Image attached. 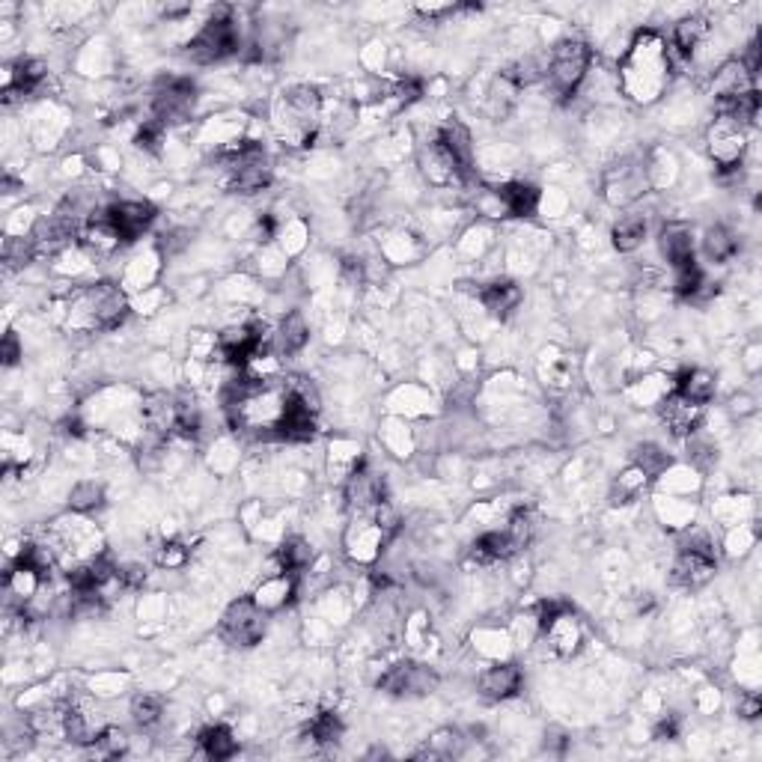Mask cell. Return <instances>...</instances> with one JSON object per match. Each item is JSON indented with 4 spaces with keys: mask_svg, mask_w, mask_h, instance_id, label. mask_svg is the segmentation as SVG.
Wrapping results in <instances>:
<instances>
[{
    "mask_svg": "<svg viewBox=\"0 0 762 762\" xmlns=\"http://www.w3.org/2000/svg\"><path fill=\"white\" fill-rule=\"evenodd\" d=\"M265 614L254 605V599H236L221 617V637L230 646L251 649L265 635Z\"/></svg>",
    "mask_w": 762,
    "mask_h": 762,
    "instance_id": "obj_10",
    "label": "cell"
},
{
    "mask_svg": "<svg viewBox=\"0 0 762 762\" xmlns=\"http://www.w3.org/2000/svg\"><path fill=\"white\" fill-rule=\"evenodd\" d=\"M265 325L245 322V325H230L218 334V352L233 361V364H248L256 352H262V334Z\"/></svg>",
    "mask_w": 762,
    "mask_h": 762,
    "instance_id": "obj_16",
    "label": "cell"
},
{
    "mask_svg": "<svg viewBox=\"0 0 762 762\" xmlns=\"http://www.w3.org/2000/svg\"><path fill=\"white\" fill-rule=\"evenodd\" d=\"M480 304H483L492 316L507 319L509 313L521 304V286L512 283V280H495V283H489V286L480 289Z\"/></svg>",
    "mask_w": 762,
    "mask_h": 762,
    "instance_id": "obj_26",
    "label": "cell"
},
{
    "mask_svg": "<svg viewBox=\"0 0 762 762\" xmlns=\"http://www.w3.org/2000/svg\"><path fill=\"white\" fill-rule=\"evenodd\" d=\"M200 748H203V754L209 757V760H230V757H236V751H239V742L233 739V733L227 730V727H221V724H215V727H206L203 733H200Z\"/></svg>",
    "mask_w": 762,
    "mask_h": 762,
    "instance_id": "obj_31",
    "label": "cell"
},
{
    "mask_svg": "<svg viewBox=\"0 0 762 762\" xmlns=\"http://www.w3.org/2000/svg\"><path fill=\"white\" fill-rule=\"evenodd\" d=\"M128 316L126 292L117 283H93L72 295L69 325L78 331H111Z\"/></svg>",
    "mask_w": 762,
    "mask_h": 762,
    "instance_id": "obj_2",
    "label": "cell"
},
{
    "mask_svg": "<svg viewBox=\"0 0 762 762\" xmlns=\"http://www.w3.org/2000/svg\"><path fill=\"white\" fill-rule=\"evenodd\" d=\"M715 376L706 373V370H685L679 381H676V393L685 396L688 402H697V405H709L715 399Z\"/></svg>",
    "mask_w": 762,
    "mask_h": 762,
    "instance_id": "obj_28",
    "label": "cell"
},
{
    "mask_svg": "<svg viewBox=\"0 0 762 762\" xmlns=\"http://www.w3.org/2000/svg\"><path fill=\"white\" fill-rule=\"evenodd\" d=\"M298 590V575L295 572H271L268 578H262V584L254 590V605L262 614H274L283 611L292 596Z\"/></svg>",
    "mask_w": 762,
    "mask_h": 762,
    "instance_id": "obj_19",
    "label": "cell"
},
{
    "mask_svg": "<svg viewBox=\"0 0 762 762\" xmlns=\"http://www.w3.org/2000/svg\"><path fill=\"white\" fill-rule=\"evenodd\" d=\"M310 563H313V548L304 539H298V536L280 542V548L274 551L277 572H295V575H301Z\"/></svg>",
    "mask_w": 762,
    "mask_h": 762,
    "instance_id": "obj_29",
    "label": "cell"
},
{
    "mask_svg": "<svg viewBox=\"0 0 762 762\" xmlns=\"http://www.w3.org/2000/svg\"><path fill=\"white\" fill-rule=\"evenodd\" d=\"M658 248L673 268L691 265L694 262V233H691V227L679 224V221L667 224L658 236Z\"/></svg>",
    "mask_w": 762,
    "mask_h": 762,
    "instance_id": "obj_22",
    "label": "cell"
},
{
    "mask_svg": "<svg viewBox=\"0 0 762 762\" xmlns=\"http://www.w3.org/2000/svg\"><path fill=\"white\" fill-rule=\"evenodd\" d=\"M164 715V700L158 694H137L131 700V721L143 730L155 727Z\"/></svg>",
    "mask_w": 762,
    "mask_h": 762,
    "instance_id": "obj_36",
    "label": "cell"
},
{
    "mask_svg": "<svg viewBox=\"0 0 762 762\" xmlns=\"http://www.w3.org/2000/svg\"><path fill=\"white\" fill-rule=\"evenodd\" d=\"M590 63H593V54H590L587 42H581V39H563L551 51L545 78H548V84H551V90L557 96H575L578 87L584 84L587 72H590Z\"/></svg>",
    "mask_w": 762,
    "mask_h": 762,
    "instance_id": "obj_7",
    "label": "cell"
},
{
    "mask_svg": "<svg viewBox=\"0 0 762 762\" xmlns=\"http://www.w3.org/2000/svg\"><path fill=\"white\" fill-rule=\"evenodd\" d=\"M307 736L316 742V745H337L343 739V721L337 712H322L310 721L307 727Z\"/></svg>",
    "mask_w": 762,
    "mask_h": 762,
    "instance_id": "obj_37",
    "label": "cell"
},
{
    "mask_svg": "<svg viewBox=\"0 0 762 762\" xmlns=\"http://www.w3.org/2000/svg\"><path fill=\"white\" fill-rule=\"evenodd\" d=\"M379 688L387 694H396V697H423L438 688V673L426 664L399 661L381 676Z\"/></svg>",
    "mask_w": 762,
    "mask_h": 762,
    "instance_id": "obj_14",
    "label": "cell"
},
{
    "mask_svg": "<svg viewBox=\"0 0 762 762\" xmlns=\"http://www.w3.org/2000/svg\"><path fill=\"white\" fill-rule=\"evenodd\" d=\"M495 194H498V200H501V206H504L507 215H515V218H533V215L539 212L542 194H539L536 185H527V182H507V185H501Z\"/></svg>",
    "mask_w": 762,
    "mask_h": 762,
    "instance_id": "obj_25",
    "label": "cell"
},
{
    "mask_svg": "<svg viewBox=\"0 0 762 762\" xmlns=\"http://www.w3.org/2000/svg\"><path fill=\"white\" fill-rule=\"evenodd\" d=\"M706 143H709V152L715 158V164L730 173V170H739L742 167V158H745V149H748V128L739 126L736 120L730 117H721L709 126V134H706Z\"/></svg>",
    "mask_w": 762,
    "mask_h": 762,
    "instance_id": "obj_11",
    "label": "cell"
},
{
    "mask_svg": "<svg viewBox=\"0 0 762 762\" xmlns=\"http://www.w3.org/2000/svg\"><path fill=\"white\" fill-rule=\"evenodd\" d=\"M703 251L706 256L712 259V262H727V259H733L736 251H739V242H736V236L727 230V227H712L709 233H706V239H703Z\"/></svg>",
    "mask_w": 762,
    "mask_h": 762,
    "instance_id": "obj_34",
    "label": "cell"
},
{
    "mask_svg": "<svg viewBox=\"0 0 762 762\" xmlns=\"http://www.w3.org/2000/svg\"><path fill=\"white\" fill-rule=\"evenodd\" d=\"M188 560H191V548L185 542H176V539L158 545V551H155V563L161 569H185Z\"/></svg>",
    "mask_w": 762,
    "mask_h": 762,
    "instance_id": "obj_41",
    "label": "cell"
},
{
    "mask_svg": "<svg viewBox=\"0 0 762 762\" xmlns=\"http://www.w3.org/2000/svg\"><path fill=\"white\" fill-rule=\"evenodd\" d=\"M438 143L450 152V158L459 164V170L465 176H471V170H474V140H471L468 126H462L459 120H450L438 131Z\"/></svg>",
    "mask_w": 762,
    "mask_h": 762,
    "instance_id": "obj_24",
    "label": "cell"
},
{
    "mask_svg": "<svg viewBox=\"0 0 762 762\" xmlns=\"http://www.w3.org/2000/svg\"><path fill=\"white\" fill-rule=\"evenodd\" d=\"M748 90H757L754 87V78L748 75V69L742 66V60H727L715 78H712V96L715 102H727V99H736Z\"/></svg>",
    "mask_w": 762,
    "mask_h": 762,
    "instance_id": "obj_23",
    "label": "cell"
},
{
    "mask_svg": "<svg viewBox=\"0 0 762 762\" xmlns=\"http://www.w3.org/2000/svg\"><path fill=\"white\" fill-rule=\"evenodd\" d=\"M643 239H646V221H643L640 215H626V218H620V221L614 224V230H611V242H614V248H617L620 254H632V251H637V248L643 245Z\"/></svg>",
    "mask_w": 762,
    "mask_h": 762,
    "instance_id": "obj_32",
    "label": "cell"
},
{
    "mask_svg": "<svg viewBox=\"0 0 762 762\" xmlns=\"http://www.w3.org/2000/svg\"><path fill=\"white\" fill-rule=\"evenodd\" d=\"M194 102H197V90L191 81L185 78H170L155 90L152 99V120H158L161 126H176L191 120L194 114Z\"/></svg>",
    "mask_w": 762,
    "mask_h": 762,
    "instance_id": "obj_12",
    "label": "cell"
},
{
    "mask_svg": "<svg viewBox=\"0 0 762 762\" xmlns=\"http://www.w3.org/2000/svg\"><path fill=\"white\" fill-rule=\"evenodd\" d=\"M649 188V170H646V161H635V158H626L620 164H614L608 173H605V200L611 206H629L635 203L637 197H643Z\"/></svg>",
    "mask_w": 762,
    "mask_h": 762,
    "instance_id": "obj_13",
    "label": "cell"
},
{
    "mask_svg": "<svg viewBox=\"0 0 762 762\" xmlns=\"http://www.w3.org/2000/svg\"><path fill=\"white\" fill-rule=\"evenodd\" d=\"M227 182L239 194H256L271 182V161L256 140H233L221 149Z\"/></svg>",
    "mask_w": 762,
    "mask_h": 762,
    "instance_id": "obj_5",
    "label": "cell"
},
{
    "mask_svg": "<svg viewBox=\"0 0 762 762\" xmlns=\"http://www.w3.org/2000/svg\"><path fill=\"white\" fill-rule=\"evenodd\" d=\"M108 218L114 221L117 233L123 236V242H137L155 221V206L143 203V200H123L105 209Z\"/></svg>",
    "mask_w": 762,
    "mask_h": 762,
    "instance_id": "obj_18",
    "label": "cell"
},
{
    "mask_svg": "<svg viewBox=\"0 0 762 762\" xmlns=\"http://www.w3.org/2000/svg\"><path fill=\"white\" fill-rule=\"evenodd\" d=\"M504 533L509 536V542H512L515 551H524V548L530 545L533 533H536V515H533L530 509H515V512L509 515Z\"/></svg>",
    "mask_w": 762,
    "mask_h": 762,
    "instance_id": "obj_35",
    "label": "cell"
},
{
    "mask_svg": "<svg viewBox=\"0 0 762 762\" xmlns=\"http://www.w3.org/2000/svg\"><path fill=\"white\" fill-rule=\"evenodd\" d=\"M343 495H346V507L352 512L376 509L384 504V480L367 462H358L343 483Z\"/></svg>",
    "mask_w": 762,
    "mask_h": 762,
    "instance_id": "obj_15",
    "label": "cell"
},
{
    "mask_svg": "<svg viewBox=\"0 0 762 762\" xmlns=\"http://www.w3.org/2000/svg\"><path fill=\"white\" fill-rule=\"evenodd\" d=\"M93 748H96L102 757H123L128 751L126 730H120V727H105L102 736H99V742H96Z\"/></svg>",
    "mask_w": 762,
    "mask_h": 762,
    "instance_id": "obj_43",
    "label": "cell"
},
{
    "mask_svg": "<svg viewBox=\"0 0 762 762\" xmlns=\"http://www.w3.org/2000/svg\"><path fill=\"white\" fill-rule=\"evenodd\" d=\"M646 483H649V477H646L637 465H629V468L617 477V483H614V504H629L632 498H637V495L646 489Z\"/></svg>",
    "mask_w": 762,
    "mask_h": 762,
    "instance_id": "obj_39",
    "label": "cell"
},
{
    "mask_svg": "<svg viewBox=\"0 0 762 762\" xmlns=\"http://www.w3.org/2000/svg\"><path fill=\"white\" fill-rule=\"evenodd\" d=\"M390 96L396 99V105H411V102H417V99L423 96V84H420L417 78L399 81V84L393 87V93H390Z\"/></svg>",
    "mask_w": 762,
    "mask_h": 762,
    "instance_id": "obj_45",
    "label": "cell"
},
{
    "mask_svg": "<svg viewBox=\"0 0 762 762\" xmlns=\"http://www.w3.org/2000/svg\"><path fill=\"white\" fill-rule=\"evenodd\" d=\"M274 123L289 143L310 146L322 123V93L316 87H289L274 108Z\"/></svg>",
    "mask_w": 762,
    "mask_h": 762,
    "instance_id": "obj_3",
    "label": "cell"
},
{
    "mask_svg": "<svg viewBox=\"0 0 762 762\" xmlns=\"http://www.w3.org/2000/svg\"><path fill=\"white\" fill-rule=\"evenodd\" d=\"M718 572V557L709 533L703 530H688L679 542V554L670 569V581L679 587H703L712 575Z\"/></svg>",
    "mask_w": 762,
    "mask_h": 762,
    "instance_id": "obj_6",
    "label": "cell"
},
{
    "mask_svg": "<svg viewBox=\"0 0 762 762\" xmlns=\"http://www.w3.org/2000/svg\"><path fill=\"white\" fill-rule=\"evenodd\" d=\"M632 465H637L646 477H658V474L670 465V459H667V453H664L661 447H655V444H640V447H635Z\"/></svg>",
    "mask_w": 762,
    "mask_h": 762,
    "instance_id": "obj_40",
    "label": "cell"
},
{
    "mask_svg": "<svg viewBox=\"0 0 762 762\" xmlns=\"http://www.w3.org/2000/svg\"><path fill=\"white\" fill-rule=\"evenodd\" d=\"M420 164H423V173H426V179L432 182V185H438V188H447V185H459L462 179H468L462 170H459V164L450 158V152L438 143V137L423 149V158H420Z\"/></svg>",
    "mask_w": 762,
    "mask_h": 762,
    "instance_id": "obj_20",
    "label": "cell"
},
{
    "mask_svg": "<svg viewBox=\"0 0 762 762\" xmlns=\"http://www.w3.org/2000/svg\"><path fill=\"white\" fill-rule=\"evenodd\" d=\"M658 414H661V423L667 426V432L673 438H691L703 420V405L697 402H688L685 396H679L676 390L670 396L661 399L658 405Z\"/></svg>",
    "mask_w": 762,
    "mask_h": 762,
    "instance_id": "obj_17",
    "label": "cell"
},
{
    "mask_svg": "<svg viewBox=\"0 0 762 762\" xmlns=\"http://www.w3.org/2000/svg\"><path fill=\"white\" fill-rule=\"evenodd\" d=\"M456 9H459L456 3H429V6L420 3V6H417V12L426 15V18H441V15H450V12H456Z\"/></svg>",
    "mask_w": 762,
    "mask_h": 762,
    "instance_id": "obj_48",
    "label": "cell"
},
{
    "mask_svg": "<svg viewBox=\"0 0 762 762\" xmlns=\"http://www.w3.org/2000/svg\"><path fill=\"white\" fill-rule=\"evenodd\" d=\"M102 504H105V489H102V483H96V480H81V483H75L72 492H69V509L78 512V515H90V512H96Z\"/></svg>",
    "mask_w": 762,
    "mask_h": 762,
    "instance_id": "obj_33",
    "label": "cell"
},
{
    "mask_svg": "<svg viewBox=\"0 0 762 762\" xmlns=\"http://www.w3.org/2000/svg\"><path fill=\"white\" fill-rule=\"evenodd\" d=\"M539 635L557 658H572L584 646V626L566 602H545L539 608Z\"/></svg>",
    "mask_w": 762,
    "mask_h": 762,
    "instance_id": "obj_9",
    "label": "cell"
},
{
    "mask_svg": "<svg viewBox=\"0 0 762 762\" xmlns=\"http://www.w3.org/2000/svg\"><path fill=\"white\" fill-rule=\"evenodd\" d=\"M673 60L655 30H640L620 63V90L640 105L655 102L670 84Z\"/></svg>",
    "mask_w": 762,
    "mask_h": 762,
    "instance_id": "obj_1",
    "label": "cell"
},
{
    "mask_svg": "<svg viewBox=\"0 0 762 762\" xmlns=\"http://www.w3.org/2000/svg\"><path fill=\"white\" fill-rule=\"evenodd\" d=\"M307 340H310L307 319H304L298 310L286 313L283 322H280V328H277V346H280V352H283V355H295V352H301V349L307 346Z\"/></svg>",
    "mask_w": 762,
    "mask_h": 762,
    "instance_id": "obj_30",
    "label": "cell"
},
{
    "mask_svg": "<svg viewBox=\"0 0 762 762\" xmlns=\"http://www.w3.org/2000/svg\"><path fill=\"white\" fill-rule=\"evenodd\" d=\"M393 533H396V515L390 512L387 504L367 509V512H352V521L343 533L346 557L361 566L376 563Z\"/></svg>",
    "mask_w": 762,
    "mask_h": 762,
    "instance_id": "obj_4",
    "label": "cell"
},
{
    "mask_svg": "<svg viewBox=\"0 0 762 762\" xmlns=\"http://www.w3.org/2000/svg\"><path fill=\"white\" fill-rule=\"evenodd\" d=\"M18 358H21V346H18L15 334H12V331H6V337H3V364H6V367H12Z\"/></svg>",
    "mask_w": 762,
    "mask_h": 762,
    "instance_id": "obj_47",
    "label": "cell"
},
{
    "mask_svg": "<svg viewBox=\"0 0 762 762\" xmlns=\"http://www.w3.org/2000/svg\"><path fill=\"white\" fill-rule=\"evenodd\" d=\"M242 39H239V27L230 15V9H218L212 12V18L197 30V36L188 42V57L197 63H218L227 60L239 51Z\"/></svg>",
    "mask_w": 762,
    "mask_h": 762,
    "instance_id": "obj_8",
    "label": "cell"
},
{
    "mask_svg": "<svg viewBox=\"0 0 762 762\" xmlns=\"http://www.w3.org/2000/svg\"><path fill=\"white\" fill-rule=\"evenodd\" d=\"M465 739L459 730H438L426 739V748L414 754V760H453L462 757Z\"/></svg>",
    "mask_w": 762,
    "mask_h": 762,
    "instance_id": "obj_27",
    "label": "cell"
},
{
    "mask_svg": "<svg viewBox=\"0 0 762 762\" xmlns=\"http://www.w3.org/2000/svg\"><path fill=\"white\" fill-rule=\"evenodd\" d=\"M762 712V703L757 694H748V697H742V703H739V715L742 718H748V721H754V718H760Z\"/></svg>",
    "mask_w": 762,
    "mask_h": 762,
    "instance_id": "obj_49",
    "label": "cell"
},
{
    "mask_svg": "<svg viewBox=\"0 0 762 762\" xmlns=\"http://www.w3.org/2000/svg\"><path fill=\"white\" fill-rule=\"evenodd\" d=\"M164 128L158 120H146L140 131H137V146H143V149H152V152H158V146H161V140H164Z\"/></svg>",
    "mask_w": 762,
    "mask_h": 762,
    "instance_id": "obj_44",
    "label": "cell"
},
{
    "mask_svg": "<svg viewBox=\"0 0 762 762\" xmlns=\"http://www.w3.org/2000/svg\"><path fill=\"white\" fill-rule=\"evenodd\" d=\"M676 271V280H673V289L682 295V298H694L706 283H703V271H700V265L697 262H691V265H682V268H673Z\"/></svg>",
    "mask_w": 762,
    "mask_h": 762,
    "instance_id": "obj_42",
    "label": "cell"
},
{
    "mask_svg": "<svg viewBox=\"0 0 762 762\" xmlns=\"http://www.w3.org/2000/svg\"><path fill=\"white\" fill-rule=\"evenodd\" d=\"M655 739H661V742H670V739H676L679 736V718L676 715H664L658 724H655Z\"/></svg>",
    "mask_w": 762,
    "mask_h": 762,
    "instance_id": "obj_46",
    "label": "cell"
},
{
    "mask_svg": "<svg viewBox=\"0 0 762 762\" xmlns=\"http://www.w3.org/2000/svg\"><path fill=\"white\" fill-rule=\"evenodd\" d=\"M521 682H524V676H521L518 664H509V661L492 664L480 676V694L486 700H509L521 691Z\"/></svg>",
    "mask_w": 762,
    "mask_h": 762,
    "instance_id": "obj_21",
    "label": "cell"
},
{
    "mask_svg": "<svg viewBox=\"0 0 762 762\" xmlns=\"http://www.w3.org/2000/svg\"><path fill=\"white\" fill-rule=\"evenodd\" d=\"M501 78L509 81L515 90H521V87H530L533 81H539V78H545V69L533 60V57H521V60H515V63H509L507 69L501 72Z\"/></svg>",
    "mask_w": 762,
    "mask_h": 762,
    "instance_id": "obj_38",
    "label": "cell"
}]
</instances>
